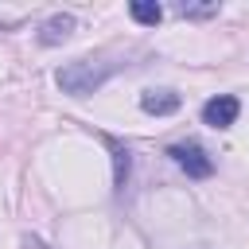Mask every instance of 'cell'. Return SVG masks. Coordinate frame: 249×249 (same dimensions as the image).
Instances as JSON below:
<instances>
[{
  "instance_id": "cell-8",
  "label": "cell",
  "mask_w": 249,
  "mask_h": 249,
  "mask_svg": "<svg viewBox=\"0 0 249 249\" xmlns=\"http://www.w3.org/2000/svg\"><path fill=\"white\" fill-rule=\"evenodd\" d=\"M175 12L183 16V19H206V16H218V4L210 0V4H175Z\"/></svg>"
},
{
  "instance_id": "cell-4",
  "label": "cell",
  "mask_w": 249,
  "mask_h": 249,
  "mask_svg": "<svg viewBox=\"0 0 249 249\" xmlns=\"http://www.w3.org/2000/svg\"><path fill=\"white\" fill-rule=\"evenodd\" d=\"M179 105H183V97H179L175 89H144V93H140V109L152 113V117H167V113H175Z\"/></svg>"
},
{
  "instance_id": "cell-6",
  "label": "cell",
  "mask_w": 249,
  "mask_h": 249,
  "mask_svg": "<svg viewBox=\"0 0 249 249\" xmlns=\"http://www.w3.org/2000/svg\"><path fill=\"white\" fill-rule=\"evenodd\" d=\"M128 16H132L136 23H144V27H156V23L163 19V8H160L156 0H132V4H128Z\"/></svg>"
},
{
  "instance_id": "cell-5",
  "label": "cell",
  "mask_w": 249,
  "mask_h": 249,
  "mask_svg": "<svg viewBox=\"0 0 249 249\" xmlns=\"http://www.w3.org/2000/svg\"><path fill=\"white\" fill-rule=\"evenodd\" d=\"M74 31V16H51L43 27H39V43L43 47H54V43H66Z\"/></svg>"
},
{
  "instance_id": "cell-3",
  "label": "cell",
  "mask_w": 249,
  "mask_h": 249,
  "mask_svg": "<svg viewBox=\"0 0 249 249\" xmlns=\"http://www.w3.org/2000/svg\"><path fill=\"white\" fill-rule=\"evenodd\" d=\"M237 113H241V105H237V97H230V93L210 97V101L202 105V121H206L210 128H230V124L237 121Z\"/></svg>"
},
{
  "instance_id": "cell-2",
  "label": "cell",
  "mask_w": 249,
  "mask_h": 249,
  "mask_svg": "<svg viewBox=\"0 0 249 249\" xmlns=\"http://www.w3.org/2000/svg\"><path fill=\"white\" fill-rule=\"evenodd\" d=\"M167 156L191 175V179H210L214 175V160L206 156V148L202 144H195V140H187V144H171L167 148Z\"/></svg>"
},
{
  "instance_id": "cell-1",
  "label": "cell",
  "mask_w": 249,
  "mask_h": 249,
  "mask_svg": "<svg viewBox=\"0 0 249 249\" xmlns=\"http://www.w3.org/2000/svg\"><path fill=\"white\" fill-rule=\"evenodd\" d=\"M109 74H113V66H105V62H89V58H78V62H66L54 78H58V86H62L66 93L86 97V93H93Z\"/></svg>"
},
{
  "instance_id": "cell-7",
  "label": "cell",
  "mask_w": 249,
  "mask_h": 249,
  "mask_svg": "<svg viewBox=\"0 0 249 249\" xmlns=\"http://www.w3.org/2000/svg\"><path fill=\"white\" fill-rule=\"evenodd\" d=\"M109 152H113V187H117V191H124V183H128V167H132L128 148H121L117 140H109Z\"/></svg>"
}]
</instances>
